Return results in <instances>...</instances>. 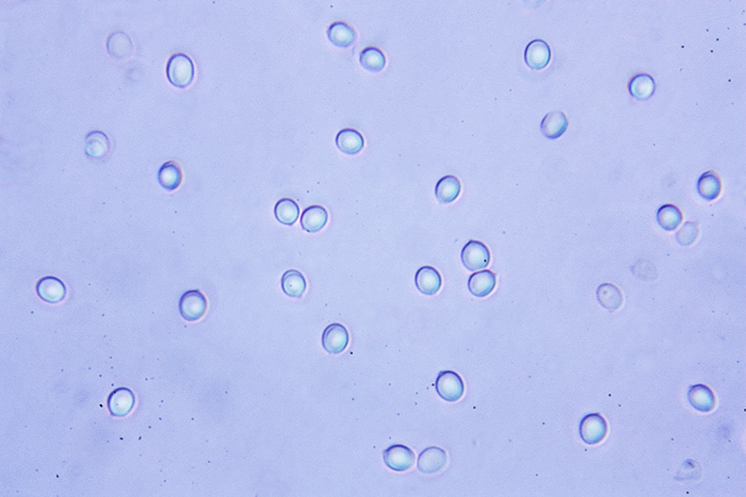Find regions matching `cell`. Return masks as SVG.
Returning <instances> with one entry per match:
<instances>
[{
  "mask_svg": "<svg viewBox=\"0 0 746 497\" xmlns=\"http://www.w3.org/2000/svg\"><path fill=\"white\" fill-rule=\"evenodd\" d=\"M166 74L175 87L180 89L189 87L194 78L193 62L184 54H175L168 60Z\"/></svg>",
  "mask_w": 746,
  "mask_h": 497,
  "instance_id": "6da1fadb",
  "label": "cell"
},
{
  "mask_svg": "<svg viewBox=\"0 0 746 497\" xmlns=\"http://www.w3.org/2000/svg\"><path fill=\"white\" fill-rule=\"evenodd\" d=\"M108 53L116 59H125L134 51V44L127 34L122 31H114L107 39Z\"/></svg>",
  "mask_w": 746,
  "mask_h": 497,
  "instance_id": "ffe728a7",
  "label": "cell"
},
{
  "mask_svg": "<svg viewBox=\"0 0 746 497\" xmlns=\"http://www.w3.org/2000/svg\"><path fill=\"white\" fill-rule=\"evenodd\" d=\"M134 396L129 389L120 388L113 391L108 398V408L110 414L118 418L127 416L134 407Z\"/></svg>",
  "mask_w": 746,
  "mask_h": 497,
  "instance_id": "7c38bea8",
  "label": "cell"
},
{
  "mask_svg": "<svg viewBox=\"0 0 746 497\" xmlns=\"http://www.w3.org/2000/svg\"><path fill=\"white\" fill-rule=\"evenodd\" d=\"M655 80L649 74H637L629 82V92L635 99H649L655 93Z\"/></svg>",
  "mask_w": 746,
  "mask_h": 497,
  "instance_id": "cb8c5ba5",
  "label": "cell"
},
{
  "mask_svg": "<svg viewBox=\"0 0 746 497\" xmlns=\"http://www.w3.org/2000/svg\"><path fill=\"white\" fill-rule=\"evenodd\" d=\"M360 62L367 71L379 73L386 65V58L379 48L367 47L360 53Z\"/></svg>",
  "mask_w": 746,
  "mask_h": 497,
  "instance_id": "f1b7e54d",
  "label": "cell"
},
{
  "mask_svg": "<svg viewBox=\"0 0 746 497\" xmlns=\"http://www.w3.org/2000/svg\"><path fill=\"white\" fill-rule=\"evenodd\" d=\"M447 462V453L443 448L432 446L419 455L417 466L423 474H436L446 468Z\"/></svg>",
  "mask_w": 746,
  "mask_h": 497,
  "instance_id": "52a82bcc",
  "label": "cell"
},
{
  "mask_svg": "<svg viewBox=\"0 0 746 497\" xmlns=\"http://www.w3.org/2000/svg\"><path fill=\"white\" fill-rule=\"evenodd\" d=\"M207 307V300L205 295L198 290L188 291L180 298V313L184 320H190V322L200 320L205 316Z\"/></svg>",
  "mask_w": 746,
  "mask_h": 497,
  "instance_id": "5b68a950",
  "label": "cell"
},
{
  "mask_svg": "<svg viewBox=\"0 0 746 497\" xmlns=\"http://www.w3.org/2000/svg\"><path fill=\"white\" fill-rule=\"evenodd\" d=\"M282 288L287 295L299 298L306 290V280L299 270H287L282 277Z\"/></svg>",
  "mask_w": 746,
  "mask_h": 497,
  "instance_id": "484cf974",
  "label": "cell"
},
{
  "mask_svg": "<svg viewBox=\"0 0 746 497\" xmlns=\"http://www.w3.org/2000/svg\"><path fill=\"white\" fill-rule=\"evenodd\" d=\"M461 258L467 270L476 272L489 266L491 262V252H489V247L482 242L471 240L463 248Z\"/></svg>",
  "mask_w": 746,
  "mask_h": 497,
  "instance_id": "277c9868",
  "label": "cell"
},
{
  "mask_svg": "<svg viewBox=\"0 0 746 497\" xmlns=\"http://www.w3.org/2000/svg\"><path fill=\"white\" fill-rule=\"evenodd\" d=\"M596 295L599 304L610 312L617 311L624 302L621 291L613 284H601L597 288Z\"/></svg>",
  "mask_w": 746,
  "mask_h": 497,
  "instance_id": "d6986e66",
  "label": "cell"
},
{
  "mask_svg": "<svg viewBox=\"0 0 746 497\" xmlns=\"http://www.w3.org/2000/svg\"><path fill=\"white\" fill-rule=\"evenodd\" d=\"M699 224L695 222H687L683 224L681 230L676 234V238H677L678 243L681 244V245L689 246L697 241V238H699Z\"/></svg>",
  "mask_w": 746,
  "mask_h": 497,
  "instance_id": "f546056e",
  "label": "cell"
},
{
  "mask_svg": "<svg viewBox=\"0 0 746 497\" xmlns=\"http://www.w3.org/2000/svg\"><path fill=\"white\" fill-rule=\"evenodd\" d=\"M417 288L424 295H435L442 288V276L433 266L419 268L415 277Z\"/></svg>",
  "mask_w": 746,
  "mask_h": 497,
  "instance_id": "8fae6325",
  "label": "cell"
},
{
  "mask_svg": "<svg viewBox=\"0 0 746 497\" xmlns=\"http://www.w3.org/2000/svg\"><path fill=\"white\" fill-rule=\"evenodd\" d=\"M158 180L162 188L168 191H174L180 188L182 181V170L180 164L175 161H168L160 168Z\"/></svg>",
  "mask_w": 746,
  "mask_h": 497,
  "instance_id": "d4e9b609",
  "label": "cell"
},
{
  "mask_svg": "<svg viewBox=\"0 0 746 497\" xmlns=\"http://www.w3.org/2000/svg\"><path fill=\"white\" fill-rule=\"evenodd\" d=\"M328 211L321 206H310L301 216V225L305 231L315 234L320 231L328 222Z\"/></svg>",
  "mask_w": 746,
  "mask_h": 497,
  "instance_id": "e0dca14e",
  "label": "cell"
},
{
  "mask_svg": "<svg viewBox=\"0 0 746 497\" xmlns=\"http://www.w3.org/2000/svg\"><path fill=\"white\" fill-rule=\"evenodd\" d=\"M337 147L347 155H356L364 148V138L358 130L342 129L336 136Z\"/></svg>",
  "mask_w": 746,
  "mask_h": 497,
  "instance_id": "ac0fdd59",
  "label": "cell"
},
{
  "mask_svg": "<svg viewBox=\"0 0 746 497\" xmlns=\"http://www.w3.org/2000/svg\"><path fill=\"white\" fill-rule=\"evenodd\" d=\"M461 181L453 175H448L439 180L435 188V195L442 204L454 202L461 193Z\"/></svg>",
  "mask_w": 746,
  "mask_h": 497,
  "instance_id": "603a6c76",
  "label": "cell"
},
{
  "mask_svg": "<svg viewBox=\"0 0 746 497\" xmlns=\"http://www.w3.org/2000/svg\"><path fill=\"white\" fill-rule=\"evenodd\" d=\"M349 344V332L342 324H332L324 330L322 345L330 354L337 355L344 352Z\"/></svg>",
  "mask_w": 746,
  "mask_h": 497,
  "instance_id": "9c48e42d",
  "label": "cell"
},
{
  "mask_svg": "<svg viewBox=\"0 0 746 497\" xmlns=\"http://www.w3.org/2000/svg\"><path fill=\"white\" fill-rule=\"evenodd\" d=\"M607 421L599 414H587L581 421L579 434L587 445H597L605 440L608 434Z\"/></svg>",
  "mask_w": 746,
  "mask_h": 497,
  "instance_id": "3957f363",
  "label": "cell"
},
{
  "mask_svg": "<svg viewBox=\"0 0 746 497\" xmlns=\"http://www.w3.org/2000/svg\"><path fill=\"white\" fill-rule=\"evenodd\" d=\"M683 213L674 204H665L657 212V222L660 227L673 231L683 222Z\"/></svg>",
  "mask_w": 746,
  "mask_h": 497,
  "instance_id": "4316f807",
  "label": "cell"
},
{
  "mask_svg": "<svg viewBox=\"0 0 746 497\" xmlns=\"http://www.w3.org/2000/svg\"><path fill=\"white\" fill-rule=\"evenodd\" d=\"M111 144L102 131H92L86 136V152L93 159H102L109 154Z\"/></svg>",
  "mask_w": 746,
  "mask_h": 497,
  "instance_id": "44dd1931",
  "label": "cell"
},
{
  "mask_svg": "<svg viewBox=\"0 0 746 497\" xmlns=\"http://www.w3.org/2000/svg\"><path fill=\"white\" fill-rule=\"evenodd\" d=\"M688 400L695 410L708 414L717 407L715 393L706 384H695L690 388Z\"/></svg>",
  "mask_w": 746,
  "mask_h": 497,
  "instance_id": "30bf717a",
  "label": "cell"
},
{
  "mask_svg": "<svg viewBox=\"0 0 746 497\" xmlns=\"http://www.w3.org/2000/svg\"><path fill=\"white\" fill-rule=\"evenodd\" d=\"M37 293L44 302L55 304L65 298L66 288L61 280L47 276L38 282Z\"/></svg>",
  "mask_w": 746,
  "mask_h": 497,
  "instance_id": "5bb4252c",
  "label": "cell"
},
{
  "mask_svg": "<svg viewBox=\"0 0 746 497\" xmlns=\"http://www.w3.org/2000/svg\"><path fill=\"white\" fill-rule=\"evenodd\" d=\"M274 213L278 222L284 225L292 226L300 215V208L292 198H283L278 200L274 208Z\"/></svg>",
  "mask_w": 746,
  "mask_h": 497,
  "instance_id": "83f0119b",
  "label": "cell"
},
{
  "mask_svg": "<svg viewBox=\"0 0 746 497\" xmlns=\"http://www.w3.org/2000/svg\"><path fill=\"white\" fill-rule=\"evenodd\" d=\"M497 284V276L491 270H484L475 272L469 277L468 288L473 295L485 298L494 291Z\"/></svg>",
  "mask_w": 746,
  "mask_h": 497,
  "instance_id": "4fadbf2b",
  "label": "cell"
},
{
  "mask_svg": "<svg viewBox=\"0 0 746 497\" xmlns=\"http://www.w3.org/2000/svg\"><path fill=\"white\" fill-rule=\"evenodd\" d=\"M697 192L701 198L708 202L717 199L722 192V180L715 172H707L697 181Z\"/></svg>",
  "mask_w": 746,
  "mask_h": 497,
  "instance_id": "7402d4cb",
  "label": "cell"
},
{
  "mask_svg": "<svg viewBox=\"0 0 746 497\" xmlns=\"http://www.w3.org/2000/svg\"><path fill=\"white\" fill-rule=\"evenodd\" d=\"M551 59V50L548 44L543 40H534L525 48V64L534 71H541L548 65Z\"/></svg>",
  "mask_w": 746,
  "mask_h": 497,
  "instance_id": "ba28073f",
  "label": "cell"
},
{
  "mask_svg": "<svg viewBox=\"0 0 746 497\" xmlns=\"http://www.w3.org/2000/svg\"><path fill=\"white\" fill-rule=\"evenodd\" d=\"M383 458H384L385 464L396 472H405V471L410 470L416 460L415 453L411 448L401 444L392 445L384 450Z\"/></svg>",
  "mask_w": 746,
  "mask_h": 497,
  "instance_id": "8992f818",
  "label": "cell"
},
{
  "mask_svg": "<svg viewBox=\"0 0 746 497\" xmlns=\"http://www.w3.org/2000/svg\"><path fill=\"white\" fill-rule=\"evenodd\" d=\"M569 127V120L562 111H553L547 114L544 120L541 121V133L546 136L547 139H559Z\"/></svg>",
  "mask_w": 746,
  "mask_h": 497,
  "instance_id": "9a60e30c",
  "label": "cell"
},
{
  "mask_svg": "<svg viewBox=\"0 0 746 497\" xmlns=\"http://www.w3.org/2000/svg\"><path fill=\"white\" fill-rule=\"evenodd\" d=\"M328 38L333 45L340 48H348L356 41L358 34L354 28L349 24L344 22H336L328 28Z\"/></svg>",
  "mask_w": 746,
  "mask_h": 497,
  "instance_id": "2e32d148",
  "label": "cell"
},
{
  "mask_svg": "<svg viewBox=\"0 0 746 497\" xmlns=\"http://www.w3.org/2000/svg\"><path fill=\"white\" fill-rule=\"evenodd\" d=\"M435 388L438 396L449 402H457L464 396L465 384L462 377L452 370L439 373Z\"/></svg>",
  "mask_w": 746,
  "mask_h": 497,
  "instance_id": "7a4b0ae2",
  "label": "cell"
}]
</instances>
